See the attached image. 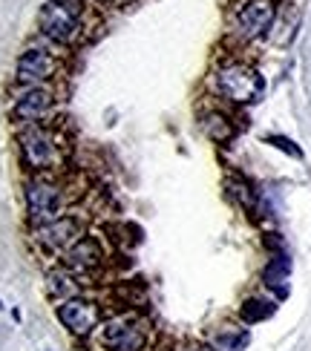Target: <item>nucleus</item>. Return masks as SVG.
Instances as JSON below:
<instances>
[{
  "label": "nucleus",
  "mask_w": 311,
  "mask_h": 351,
  "mask_svg": "<svg viewBox=\"0 0 311 351\" xmlns=\"http://www.w3.org/2000/svg\"><path fill=\"white\" fill-rule=\"evenodd\" d=\"M18 141H21V153H23L26 167H32L35 173L61 170L64 162H67V141L52 127L26 124L21 130Z\"/></svg>",
  "instance_id": "obj_1"
},
{
  "label": "nucleus",
  "mask_w": 311,
  "mask_h": 351,
  "mask_svg": "<svg viewBox=\"0 0 311 351\" xmlns=\"http://www.w3.org/2000/svg\"><path fill=\"white\" fill-rule=\"evenodd\" d=\"M216 90L219 95L231 101V104H257L265 93V78L260 75V69H254L245 61H228L216 69Z\"/></svg>",
  "instance_id": "obj_2"
},
{
  "label": "nucleus",
  "mask_w": 311,
  "mask_h": 351,
  "mask_svg": "<svg viewBox=\"0 0 311 351\" xmlns=\"http://www.w3.org/2000/svg\"><path fill=\"white\" fill-rule=\"evenodd\" d=\"M101 343L107 351H144L147 328L133 314H115L101 326Z\"/></svg>",
  "instance_id": "obj_3"
},
{
  "label": "nucleus",
  "mask_w": 311,
  "mask_h": 351,
  "mask_svg": "<svg viewBox=\"0 0 311 351\" xmlns=\"http://www.w3.org/2000/svg\"><path fill=\"white\" fill-rule=\"evenodd\" d=\"M64 208V190L49 179H32L26 184V210L29 219L38 225H47L52 219L61 216Z\"/></svg>",
  "instance_id": "obj_4"
},
{
  "label": "nucleus",
  "mask_w": 311,
  "mask_h": 351,
  "mask_svg": "<svg viewBox=\"0 0 311 351\" xmlns=\"http://www.w3.org/2000/svg\"><path fill=\"white\" fill-rule=\"evenodd\" d=\"M38 26H41V32L55 43H72L81 32L78 12L69 3H61V0H49V3L41 6Z\"/></svg>",
  "instance_id": "obj_5"
},
{
  "label": "nucleus",
  "mask_w": 311,
  "mask_h": 351,
  "mask_svg": "<svg viewBox=\"0 0 311 351\" xmlns=\"http://www.w3.org/2000/svg\"><path fill=\"white\" fill-rule=\"evenodd\" d=\"M35 239L52 254H67L78 239H84V222L78 216H58L52 222L35 228Z\"/></svg>",
  "instance_id": "obj_6"
},
{
  "label": "nucleus",
  "mask_w": 311,
  "mask_h": 351,
  "mask_svg": "<svg viewBox=\"0 0 311 351\" xmlns=\"http://www.w3.org/2000/svg\"><path fill=\"white\" fill-rule=\"evenodd\" d=\"M58 319L69 328L76 337H90V334L101 326V305L87 297H72L58 305Z\"/></svg>",
  "instance_id": "obj_7"
},
{
  "label": "nucleus",
  "mask_w": 311,
  "mask_h": 351,
  "mask_svg": "<svg viewBox=\"0 0 311 351\" xmlns=\"http://www.w3.org/2000/svg\"><path fill=\"white\" fill-rule=\"evenodd\" d=\"M277 18V0H245L236 12V32L245 40H257L271 29Z\"/></svg>",
  "instance_id": "obj_8"
},
{
  "label": "nucleus",
  "mask_w": 311,
  "mask_h": 351,
  "mask_svg": "<svg viewBox=\"0 0 311 351\" xmlns=\"http://www.w3.org/2000/svg\"><path fill=\"white\" fill-rule=\"evenodd\" d=\"M58 66H61V61L43 47H32L26 49L21 58H18V66H14V72H18V81L29 84V86H41L43 81L55 78Z\"/></svg>",
  "instance_id": "obj_9"
},
{
  "label": "nucleus",
  "mask_w": 311,
  "mask_h": 351,
  "mask_svg": "<svg viewBox=\"0 0 311 351\" xmlns=\"http://www.w3.org/2000/svg\"><path fill=\"white\" fill-rule=\"evenodd\" d=\"M61 256H64V268L72 271V274H78V276H93V274H98L104 268V262H107V254H104L101 242L93 239V237L78 239Z\"/></svg>",
  "instance_id": "obj_10"
},
{
  "label": "nucleus",
  "mask_w": 311,
  "mask_h": 351,
  "mask_svg": "<svg viewBox=\"0 0 311 351\" xmlns=\"http://www.w3.org/2000/svg\"><path fill=\"white\" fill-rule=\"evenodd\" d=\"M52 93L47 90V86H29L26 93L18 95V101H14V119H18L21 124H38L43 115H47L52 110Z\"/></svg>",
  "instance_id": "obj_11"
},
{
  "label": "nucleus",
  "mask_w": 311,
  "mask_h": 351,
  "mask_svg": "<svg viewBox=\"0 0 311 351\" xmlns=\"http://www.w3.org/2000/svg\"><path fill=\"white\" fill-rule=\"evenodd\" d=\"M199 124H202V133L211 138V141H216V144H228L233 138V133H236L231 115L219 112V110H207L202 119H199Z\"/></svg>",
  "instance_id": "obj_12"
},
{
  "label": "nucleus",
  "mask_w": 311,
  "mask_h": 351,
  "mask_svg": "<svg viewBox=\"0 0 311 351\" xmlns=\"http://www.w3.org/2000/svg\"><path fill=\"white\" fill-rule=\"evenodd\" d=\"M288 274H291L288 256L286 254H277V256H271L268 265H265L262 282H265V288H271L277 297H286L288 294Z\"/></svg>",
  "instance_id": "obj_13"
},
{
  "label": "nucleus",
  "mask_w": 311,
  "mask_h": 351,
  "mask_svg": "<svg viewBox=\"0 0 311 351\" xmlns=\"http://www.w3.org/2000/svg\"><path fill=\"white\" fill-rule=\"evenodd\" d=\"M78 280H76V274L67 271V268H55L47 274V294L58 302H64V300H72V297H78Z\"/></svg>",
  "instance_id": "obj_14"
},
{
  "label": "nucleus",
  "mask_w": 311,
  "mask_h": 351,
  "mask_svg": "<svg viewBox=\"0 0 311 351\" xmlns=\"http://www.w3.org/2000/svg\"><path fill=\"white\" fill-rule=\"evenodd\" d=\"M248 343H251V331L240 326H222L211 337L214 351H245Z\"/></svg>",
  "instance_id": "obj_15"
},
{
  "label": "nucleus",
  "mask_w": 311,
  "mask_h": 351,
  "mask_svg": "<svg viewBox=\"0 0 311 351\" xmlns=\"http://www.w3.org/2000/svg\"><path fill=\"white\" fill-rule=\"evenodd\" d=\"M274 311H277L274 300H265V297H248V300L242 302V308H240V317H242V323L254 326V323H262V319L274 317Z\"/></svg>",
  "instance_id": "obj_16"
},
{
  "label": "nucleus",
  "mask_w": 311,
  "mask_h": 351,
  "mask_svg": "<svg viewBox=\"0 0 311 351\" xmlns=\"http://www.w3.org/2000/svg\"><path fill=\"white\" fill-rule=\"evenodd\" d=\"M228 193L233 202H240L248 213H257V190L251 187V182H245L242 176H231L228 179Z\"/></svg>",
  "instance_id": "obj_17"
},
{
  "label": "nucleus",
  "mask_w": 311,
  "mask_h": 351,
  "mask_svg": "<svg viewBox=\"0 0 311 351\" xmlns=\"http://www.w3.org/2000/svg\"><path fill=\"white\" fill-rule=\"evenodd\" d=\"M265 144H271V147L283 150V153H288V156H294V158H303V150H300L291 138H286V136H265Z\"/></svg>",
  "instance_id": "obj_18"
},
{
  "label": "nucleus",
  "mask_w": 311,
  "mask_h": 351,
  "mask_svg": "<svg viewBox=\"0 0 311 351\" xmlns=\"http://www.w3.org/2000/svg\"><path fill=\"white\" fill-rule=\"evenodd\" d=\"M185 351H214V348L211 346H187Z\"/></svg>",
  "instance_id": "obj_19"
},
{
  "label": "nucleus",
  "mask_w": 311,
  "mask_h": 351,
  "mask_svg": "<svg viewBox=\"0 0 311 351\" xmlns=\"http://www.w3.org/2000/svg\"><path fill=\"white\" fill-rule=\"evenodd\" d=\"M101 3H110V0H101Z\"/></svg>",
  "instance_id": "obj_20"
}]
</instances>
